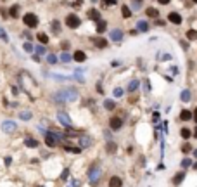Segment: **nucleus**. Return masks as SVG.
Wrapping results in <instances>:
<instances>
[{
	"label": "nucleus",
	"instance_id": "obj_27",
	"mask_svg": "<svg viewBox=\"0 0 197 187\" xmlns=\"http://www.w3.org/2000/svg\"><path fill=\"white\" fill-rule=\"evenodd\" d=\"M104 107H106L107 111H112V109L116 107V102L111 101V99H107V101H104Z\"/></svg>",
	"mask_w": 197,
	"mask_h": 187
},
{
	"label": "nucleus",
	"instance_id": "obj_8",
	"mask_svg": "<svg viewBox=\"0 0 197 187\" xmlns=\"http://www.w3.org/2000/svg\"><path fill=\"white\" fill-rule=\"evenodd\" d=\"M78 144H80L81 149H85V147H90L93 144V139H92L90 135H80V140H78Z\"/></svg>",
	"mask_w": 197,
	"mask_h": 187
},
{
	"label": "nucleus",
	"instance_id": "obj_28",
	"mask_svg": "<svg viewBox=\"0 0 197 187\" xmlns=\"http://www.w3.org/2000/svg\"><path fill=\"white\" fill-rule=\"evenodd\" d=\"M180 118L183 120V121H188V120L192 118V113L188 111V109H183V111L180 113Z\"/></svg>",
	"mask_w": 197,
	"mask_h": 187
},
{
	"label": "nucleus",
	"instance_id": "obj_11",
	"mask_svg": "<svg viewBox=\"0 0 197 187\" xmlns=\"http://www.w3.org/2000/svg\"><path fill=\"white\" fill-rule=\"evenodd\" d=\"M168 21L173 23V24H181V16L178 12H170L168 14Z\"/></svg>",
	"mask_w": 197,
	"mask_h": 187
},
{
	"label": "nucleus",
	"instance_id": "obj_31",
	"mask_svg": "<svg viewBox=\"0 0 197 187\" xmlns=\"http://www.w3.org/2000/svg\"><path fill=\"white\" fill-rule=\"evenodd\" d=\"M180 97H181V101H183V102H188V101H190V90H183Z\"/></svg>",
	"mask_w": 197,
	"mask_h": 187
},
{
	"label": "nucleus",
	"instance_id": "obj_49",
	"mask_svg": "<svg viewBox=\"0 0 197 187\" xmlns=\"http://www.w3.org/2000/svg\"><path fill=\"white\" fill-rule=\"evenodd\" d=\"M33 61H35V63H40L42 59H40V56H38V54H37V56H33Z\"/></svg>",
	"mask_w": 197,
	"mask_h": 187
},
{
	"label": "nucleus",
	"instance_id": "obj_3",
	"mask_svg": "<svg viewBox=\"0 0 197 187\" xmlns=\"http://www.w3.org/2000/svg\"><path fill=\"white\" fill-rule=\"evenodd\" d=\"M59 140H62V135L61 134H55V132H47L45 134V144L48 147H55L59 144Z\"/></svg>",
	"mask_w": 197,
	"mask_h": 187
},
{
	"label": "nucleus",
	"instance_id": "obj_40",
	"mask_svg": "<svg viewBox=\"0 0 197 187\" xmlns=\"http://www.w3.org/2000/svg\"><path fill=\"white\" fill-rule=\"evenodd\" d=\"M35 50H37L38 56H43V54H45V47H43V45H37V49H35Z\"/></svg>",
	"mask_w": 197,
	"mask_h": 187
},
{
	"label": "nucleus",
	"instance_id": "obj_38",
	"mask_svg": "<svg viewBox=\"0 0 197 187\" xmlns=\"http://www.w3.org/2000/svg\"><path fill=\"white\" fill-rule=\"evenodd\" d=\"M0 38H2L4 42H9V37H7V33H5L4 28H0Z\"/></svg>",
	"mask_w": 197,
	"mask_h": 187
},
{
	"label": "nucleus",
	"instance_id": "obj_9",
	"mask_svg": "<svg viewBox=\"0 0 197 187\" xmlns=\"http://www.w3.org/2000/svg\"><path fill=\"white\" fill-rule=\"evenodd\" d=\"M57 118H59V121L62 123L66 128H71L73 127V121H71V118H69V114H66V113H59L57 114Z\"/></svg>",
	"mask_w": 197,
	"mask_h": 187
},
{
	"label": "nucleus",
	"instance_id": "obj_19",
	"mask_svg": "<svg viewBox=\"0 0 197 187\" xmlns=\"http://www.w3.org/2000/svg\"><path fill=\"white\" fill-rule=\"evenodd\" d=\"M9 16L12 17V19H16V17H19V5H12L11 7V11H9Z\"/></svg>",
	"mask_w": 197,
	"mask_h": 187
},
{
	"label": "nucleus",
	"instance_id": "obj_24",
	"mask_svg": "<svg viewBox=\"0 0 197 187\" xmlns=\"http://www.w3.org/2000/svg\"><path fill=\"white\" fill-rule=\"evenodd\" d=\"M47 76H50L52 80H57V81H66V80H71V76H64V75H47Z\"/></svg>",
	"mask_w": 197,
	"mask_h": 187
},
{
	"label": "nucleus",
	"instance_id": "obj_56",
	"mask_svg": "<svg viewBox=\"0 0 197 187\" xmlns=\"http://www.w3.org/2000/svg\"><path fill=\"white\" fill-rule=\"evenodd\" d=\"M194 4H197V0H194Z\"/></svg>",
	"mask_w": 197,
	"mask_h": 187
},
{
	"label": "nucleus",
	"instance_id": "obj_6",
	"mask_svg": "<svg viewBox=\"0 0 197 187\" xmlns=\"http://www.w3.org/2000/svg\"><path fill=\"white\" fill-rule=\"evenodd\" d=\"M23 21H24V24H26L28 28H37L38 26V17L35 16L33 12L24 14V16H23Z\"/></svg>",
	"mask_w": 197,
	"mask_h": 187
},
{
	"label": "nucleus",
	"instance_id": "obj_48",
	"mask_svg": "<svg viewBox=\"0 0 197 187\" xmlns=\"http://www.w3.org/2000/svg\"><path fill=\"white\" fill-rule=\"evenodd\" d=\"M181 149H183V153H188V151H190V146H188V144H185L183 147H181Z\"/></svg>",
	"mask_w": 197,
	"mask_h": 187
},
{
	"label": "nucleus",
	"instance_id": "obj_46",
	"mask_svg": "<svg viewBox=\"0 0 197 187\" xmlns=\"http://www.w3.org/2000/svg\"><path fill=\"white\" fill-rule=\"evenodd\" d=\"M4 163H5V166H9V165L12 163V158H11V156H7L5 160H4Z\"/></svg>",
	"mask_w": 197,
	"mask_h": 187
},
{
	"label": "nucleus",
	"instance_id": "obj_22",
	"mask_svg": "<svg viewBox=\"0 0 197 187\" xmlns=\"http://www.w3.org/2000/svg\"><path fill=\"white\" fill-rule=\"evenodd\" d=\"M19 118H21L23 121H30L33 118V114H31V111H21L19 113Z\"/></svg>",
	"mask_w": 197,
	"mask_h": 187
},
{
	"label": "nucleus",
	"instance_id": "obj_36",
	"mask_svg": "<svg viewBox=\"0 0 197 187\" xmlns=\"http://www.w3.org/2000/svg\"><path fill=\"white\" fill-rule=\"evenodd\" d=\"M47 61H48V63H50V64H55V63H57L59 59L55 57L54 54H48V56H47Z\"/></svg>",
	"mask_w": 197,
	"mask_h": 187
},
{
	"label": "nucleus",
	"instance_id": "obj_39",
	"mask_svg": "<svg viewBox=\"0 0 197 187\" xmlns=\"http://www.w3.org/2000/svg\"><path fill=\"white\" fill-rule=\"evenodd\" d=\"M132 5H133L135 11H139L140 7H142V0H133V2H132Z\"/></svg>",
	"mask_w": 197,
	"mask_h": 187
},
{
	"label": "nucleus",
	"instance_id": "obj_55",
	"mask_svg": "<svg viewBox=\"0 0 197 187\" xmlns=\"http://www.w3.org/2000/svg\"><path fill=\"white\" fill-rule=\"evenodd\" d=\"M194 154H195V156H197V151H194Z\"/></svg>",
	"mask_w": 197,
	"mask_h": 187
},
{
	"label": "nucleus",
	"instance_id": "obj_25",
	"mask_svg": "<svg viewBox=\"0 0 197 187\" xmlns=\"http://www.w3.org/2000/svg\"><path fill=\"white\" fill-rule=\"evenodd\" d=\"M106 28H107V23L106 21H97V33H104L106 31Z\"/></svg>",
	"mask_w": 197,
	"mask_h": 187
},
{
	"label": "nucleus",
	"instance_id": "obj_21",
	"mask_svg": "<svg viewBox=\"0 0 197 187\" xmlns=\"http://www.w3.org/2000/svg\"><path fill=\"white\" fill-rule=\"evenodd\" d=\"M145 14H147V17H159V11L154 9V7H149V9L145 11Z\"/></svg>",
	"mask_w": 197,
	"mask_h": 187
},
{
	"label": "nucleus",
	"instance_id": "obj_33",
	"mask_svg": "<svg viewBox=\"0 0 197 187\" xmlns=\"http://www.w3.org/2000/svg\"><path fill=\"white\" fill-rule=\"evenodd\" d=\"M64 149L69 151V153H75V154H80L81 147H71V146H64Z\"/></svg>",
	"mask_w": 197,
	"mask_h": 187
},
{
	"label": "nucleus",
	"instance_id": "obj_17",
	"mask_svg": "<svg viewBox=\"0 0 197 187\" xmlns=\"http://www.w3.org/2000/svg\"><path fill=\"white\" fill-rule=\"evenodd\" d=\"M137 30H139L140 33L149 31V24H147V21H139L137 23Z\"/></svg>",
	"mask_w": 197,
	"mask_h": 187
},
{
	"label": "nucleus",
	"instance_id": "obj_32",
	"mask_svg": "<svg viewBox=\"0 0 197 187\" xmlns=\"http://www.w3.org/2000/svg\"><path fill=\"white\" fill-rule=\"evenodd\" d=\"M187 38H188V40H197V31L195 30H188V31H187Z\"/></svg>",
	"mask_w": 197,
	"mask_h": 187
},
{
	"label": "nucleus",
	"instance_id": "obj_30",
	"mask_svg": "<svg viewBox=\"0 0 197 187\" xmlns=\"http://www.w3.org/2000/svg\"><path fill=\"white\" fill-rule=\"evenodd\" d=\"M37 37H38V42H40V43H43V45H47V43H48V37L45 35V33H38Z\"/></svg>",
	"mask_w": 197,
	"mask_h": 187
},
{
	"label": "nucleus",
	"instance_id": "obj_41",
	"mask_svg": "<svg viewBox=\"0 0 197 187\" xmlns=\"http://www.w3.org/2000/svg\"><path fill=\"white\" fill-rule=\"evenodd\" d=\"M102 2H104V5H109V7H111V5H116V4H118V0H102Z\"/></svg>",
	"mask_w": 197,
	"mask_h": 187
},
{
	"label": "nucleus",
	"instance_id": "obj_47",
	"mask_svg": "<svg viewBox=\"0 0 197 187\" xmlns=\"http://www.w3.org/2000/svg\"><path fill=\"white\" fill-rule=\"evenodd\" d=\"M188 165H190V160H183V161H181V166H183V168H187Z\"/></svg>",
	"mask_w": 197,
	"mask_h": 187
},
{
	"label": "nucleus",
	"instance_id": "obj_23",
	"mask_svg": "<svg viewBox=\"0 0 197 187\" xmlns=\"http://www.w3.org/2000/svg\"><path fill=\"white\" fill-rule=\"evenodd\" d=\"M139 85H140L139 80H132L130 83H128V92H135L137 88H139Z\"/></svg>",
	"mask_w": 197,
	"mask_h": 187
},
{
	"label": "nucleus",
	"instance_id": "obj_14",
	"mask_svg": "<svg viewBox=\"0 0 197 187\" xmlns=\"http://www.w3.org/2000/svg\"><path fill=\"white\" fill-rule=\"evenodd\" d=\"M92 42H93V45H97L99 49H104V47H107V40L106 38H92Z\"/></svg>",
	"mask_w": 197,
	"mask_h": 187
},
{
	"label": "nucleus",
	"instance_id": "obj_35",
	"mask_svg": "<svg viewBox=\"0 0 197 187\" xmlns=\"http://www.w3.org/2000/svg\"><path fill=\"white\" fill-rule=\"evenodd\" d=\"M180 135L183 137V139H188L192 134H190V130H188V128H181V130H180Z\"/></svg>",
	"mask_w": 197,
	"mask_h": 187
},
{
	"label": "nucleus",
	"instance_id": "obj_52",
	"mask_svg": "<svg viewBox=\"0 0 197 187\" xmlns=\"http://www.w3.org/2000/svg\"><path fill=\"white\" fill-rule=\"evenodd\" d=\"M194 137H195V139H197V128H195V132H194Z\"/></svg>",
	"mask_w": 197,
	"mask_h": 187
},
{
	"label": "nucleus",
	"instance_id": "obj_20",
	"mask_svg": "<svg viewBox=\"0 0 197 187\" xmlns=\"http://www.w3.org/2000/svg\"><path fill=\"white\" fill-rule=\"evenodd\" d=\"M24 146H26V147H31V149H37V147H38V140H35V139H24Z\"/></svg>",
	"mask_w": 197,
	"mask_h": 187
},
{
	"label": "nucleus",
	"instance_id": "obj_42",
	"mask_svg": "<svg viewBox=\"0 0 197 187\" xmlns=\"http://www.w3.org/2000/svg\"><path fill=\"white\" fill-rule=\"evenodd\" d=\"M23 49H24L26 52H33V45H31L30 42H26V43H24V45H23Z\"/></svg>",
	"mask_w": 197,
	"mask_h": 187
},
{
	"label": "nucleus",
	"instance_id": "obj_2",
	"mask_svg": "<svg viewBox=\"0 0 197 187\" xmlns=\"http://www.w3.org/2000/svg\"><path fill=\"white\" fill-rule=\"evenodd\" d=\"M78 95H80L78 88H75V87H64L59 92L52 94V101L54 102H73L78 99Z\"/></svg>",
	"mask_w": 197,
	"mask_h": 187
},
{
	"label": "nucleus",
	"instance_id": "obj_16",
	"mask_svg": "<svg viewBox=\"0 0 197 187\" xmlns=\"http://www.w3.org/2000/svg\"><path fill=\"white\" fill-rule=\"evenodd\" d=\"M183 178H185V171H180V173H176V175L173 177V184H175V185H180L181 182H183Z\"/></svg>",
	"mask_w": 197,
	"mask_h": 187
},
{
	"label": "nucleus",
	"instance_id": "obj_13",
	"mask_svg": "<svg viewBox=\"0 0 197 187\" xmlns=\"http://www.w3.org/2000/svg\"><path fill=\"white\" fill-rule=\"evenodd\" d=\"M73 59H75L76 63H85V61H86V54L83 52V50H76L75 56H73Z\"/></svg>",
	"mask_w": 197,
	"mask_h": 187
},
{
	"label": "nucleus",
	"instance_id": "obj_7",
	"mask_svg": "<svg viewBox=\"0 0 197 187\" xmlns=\"http://www.w3.org/2000/svg\"><path fill=\"white\" fill-rule=\"evenodd\" d=\"M88 178H90V184H97L99 182V178H100V168H90V171H88Z\"/></svg>",
	"mask_w": 197,
	"mask_h": 187
},
{
	"label": "nucleus",
	"instance_id": "obj_45",
	"mask_svg": "<svg viewBox=\"0 0 197 187\" xmlns=\"http://www.w3.org/2000/svg\"><path fill=\"white\" fill-rule=\"evenodd\" d=\"M68 177H69V170L66 168V170L62 171V175H61V178H62V180H68Z\"/></svg>",
	"mask_w": 197,
	"mask_h": 187
},
{
	"label": "nucleus",
	"instance_id": "obj_44",
	"mask_svg": "<svg viewBox=\"0 0 197 187\" xmlns=\"http://www.w3.org/2000/svg\"><path fill=\"white\" fill-rule=\"evenodd\" d=\"M123 94H125V90H123V88H114V97H121Z\"/></svg>",
	"mask_w": 197,
	"mask_h": 187
},
{
	"label": "nucleus",
	"instance_id": "obj_1",
	"mask_svg": "<svg viewBox=\"0 0 197 187\" xmlns=\"http://www.w3.org/2000/svg\"><path fill=\"white\" fill-rule=\"evenodd\" d=\"M19 81H21V87H23V90H24V94H28V97L31 101H35L38 95V85H37V81L31 78V75L28 71H21Z\"/></svg>",
	"mask_w": 197,
	"mask_h": 187
},
{
	"label": "nucleus",
	"instance_id": "obj_53",
	"mask_svg": "<svg viewBox=\"0 0 197 187\" xmlns=\"http://www.w3.org/2000/svg\"><path fill=\"white\" fill-rule=\"evenodd\" d=\"M194 168H195V170H197V163H195V165H194Z\"/></svg>",
	"mask_w": 197,
	"mask_h": 187
},
{
	"label": "nucleus",
	"instance_id": "obj_29",
	"mask_svg": "<svg viewBox=\"0 0 197 187\" xmlns=\"http://www.w3.org/2000/svg\"><path fill=\"white\" fill-rule=\"evenodd\" d=\"M61 61H62V63H71V61H75V59H73V56H69V54L64 50V52L61 54Z\"/></svg>",
	"mask_w": 197,
	"mask_h": 187
},
{
	"label": "nucleus",
	"instance_id": "obj_37",
	"mask_svg": "<svg viewBox=\"0 0 197 187\" xmlns=\"http://www.w3.org/2000/svg\"><path fill=\"white\" fill-rule=\"evenodd\" d=\"M106 149L109 151V153H114V151H116V144H114V142H107Z\"/></svg>",
	"mask_w": 197,
	"mask_h": 187
},
{
	"label": "nucleus",
	"instance_id": "obj_26",
	"mask_svg": "<svg viewBox=\"0 0 197 187\" xmlns=\"http://www.w3.org/2000/svg\"><path fill=\"white\" fill-rule=\"evenodd\" d=\"M121 14L125 19H128V17H132V11H130V7L128 5H121Z\"/></svg>",
	"mask_w": 197,
	"mask_h": 187
},
{
	"label": "nucleus",
	"instance_id": "obj_15",
	"mask_svg": "<svg viewBox=\"0 0 197 187\" xmlns=\"http://www.w3.org/2000/svg\"><path fill=\"white\" fill-rule=\"evenodd\" d=\"M88 17H90L92 21H100V12L97 11V9H90L88 11Z\"/></svg>",
	"mask_w": 197,
	"mask_h": 187
},
{
	"label": "nucleus",
	"instance_id": "obj_51",
	"mask_svg": "<svg viewBox=\"0 0 197 187\" xmlns=\"http://www.w3.org/2000/svg\"><path fill=\"white\" fill-rule=\"evenodd\" d=\"M68 47H69V43H68V42H64V43H62V49H64V50H68Z\"/></svg>",
	"mask_w": 197,
	"mask_h": 187
},
{
	"label": "nucleus",
	"instance_id": "obj_34",
	"mask_svg": "<svg viewBox=\"0 0 197 187\" xmlns=\"http://www.w3.org/2000/svg\"><path fill=\"white\" fill-rule=\"evenodd\" d=\"M52 28H54V33H55V35L61 33V24H59V21H52Z\"/></svg>",
	"mask_w": 197,
	"mask_h": 187
},
{
	"label": "nucleus",
	"instance_id": "obj_10",
	"mask_svg": "<svg viewBox=\"0 0 197 187\" xmlns=\"http://www.w3.org/2000/svg\"><path fill=\"white\" fill-rule=\"evenodd\" d=\"M109 127H111V130H119L123 127V121H121V118H118V116H112L111 120H109Z\"/></svg>",
	"mask_w": 197,
	"mask_h": 187
},
{
	"label": "nucleus",
	"instance_id": "obj_5",
	"mask_svg": "<svg viewBox=\"0 0 197 187\" xmlns=\"http://www.w3.org/2000/svg\"><path fill=\"white\" fill-rule=\"evenodd\" d=\"M81 21L80 17L76 16V14H69V16H66V26L71 28V30H76V28H80Z\"/></svg>",
	"mask_w": 197,
	"mask_h": 187
},
{
	"label": "nucleus",
	"instance_id": "obj_18",
	"mask_svg": "<svg viewBox=\"0 0 197 187\" xmlns=\"http://www.w3.org/2000/svg\"><path fill=\"white\" fill-rule=\"evenodd\" d=\"M121 178L119 177H111V180H109V187H121Z\"/></svg>",
	"mask_w": 197,
	"mask_h": 187
},
{
	"label": "nucleus",
	"instance_id": "obj_43",
	"mask_svg": "<svg viewBox=\"0 0 197 187\" xmlns=\"http://www.w3.org/2000/svg\"><path fill=\"white\" fill-rule=\"evenodd\" d=\"M171 56L170 54H159V61H170Z\"/></svg>",
	"mask_w": 197,
	"mask_h": 187
},
{
	"label": "nucleus",
	"instance_id": "obj_50",
	"mask_svg": "<svg viewBox=\"0 0 197 187\" xmlns=\"http://www.w3.org/2000/svg\"><path fill=\"white\" fill-rule=\"evenodd\" d=\"M157 2H159V4H163V5H168V4H170V0H157Z\"/></svg>",
	"mask_w": 197,
	"mask_h": 187
},
{
	"label": "nucleus",
	"instance_id": "obj_12",
	"mask_svg": "<svg viewBox=\"0 0 197 187\" xmlns=\"http://www.w3.org/2000/svg\"><path fill=\"white\" fill-rule=\"evenodd\" d=\"M109 37H111L112 42H121L123 40V31L121 30H112V31L109 33Z\"/></svg>",
	"mask_w": 197,
	"mask_h": 187
},
{
	"label": "nucleus",
	"instance_id": "obj_57",
	"mask_svg": "<svg viewBox=\"0 0 197 187\" xmlns=\"http://www.w3.org/2000/svg\"><path fill=\"white\" fill-rule=\"evenodd\" d=\"M38 187H43V185H38Z\"/></svg>",
	"mask_w": 197,
	"mask_h": 187
},
{
	"label": "nucleus",
	"instance_id": "obj_54",
	"mask_svg": "<svg viewBox=\"0 0 197 187\" xmlns=\"http://www.w3.org/2000/svg\"><path fill=\"white\" fill-rule=\"evenodd\" d=\"M195 121H197V111H195Z\"/></svg>",
	"mask_w": 197,
	"mask_h": 187
},
{
	"label": "nucleus",
	"instance_id": "obj_4",
	"mask_svg": "<svg viewBox=\"0 0 197 187\" xmlns=\"http://www.w3.org/2000/svg\"><path fill=\"white\" fill-rule=\"evenodd\" d=\"M0 128H2L4 134H14L16 128H17V125H16V121H12V120H5V121H2Z\"/></svg>",
	"mask_w": 197,
	"mask_h": 187
}]
</instances>
